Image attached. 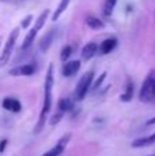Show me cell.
<instances>
[{
	"label": "cell",
	"instance_id": "cell-2",
	"mask_svg": "<svg viewBox=\"0 0 155 156\" xmlns=\"http://www.w3.org/2000/svg\"><path fill=\"white\" fill-rule=\"evenodd\" d=\"M18 36H19V27H15L13 32L10 33L8 36L7 41H5V45L2 51V55H0V67H4L11 59V55H13L14 51V47H15V43L18 40Z\"/></svg>",
	"mask_w": 155,
	"mask_h": 156
},
{
	"label": "cell",
	"instance_id": "cell-24",
	"mask_svg": "<svg viewBox=\"0 0 155 156\" xmlns=\"http://www.w3.org/2000/svg\"><path fill=\"white\" fill-rule=\"evenodd\" d=\"M7 144H8V141L5 140V138L0 141V154H3V152L5 151V147H7Z\"/></svg>",
	"mask_w": 155,
	"mask_h": 156
},
{
	"label": "cell",
	"instance_id": "cell-1",
	"mask_svg": "<svg viewBox=\"0 0 155 156\" xmlns=\"http://www.w3.org/2000/svg\"><path fill=\"white\" fill-rule=\"evenodd\" d=\"M52 88H54V65H49L47 69L45 80H44V99H43V108L40 111V116H38L37 125L34 127V133H40L43 130L44 125H45L47 114L51 111L52 107Z\"/></svg>",
	"mask_w": 155,
	"mask_h": 156
},
{
	"label": "cell",
	"instance_id": "cell-15",
	"mask_svg": "<svg viewBox=\"0 0 155 156\" xmlns=\"http://www.w3.org/2000/svg\"><path fill=\"white\" fill-rule=\"evenodd\" d=\"M133 92H135V83L132 82V81H128V83H126V89H125V92H124V93L121 94L120 99L122 100L124 103H129L132 99H133Z\"/></svg>",
	"mask_w": 155,
	"mask_h": 156
},
{
	"label": "cell",
	"instance_id": "cell-17",
	"mask_svg": "<svg viewBox=\"0 0 155 156\" xmlns=\"http://www.w3.org/2000/svg\"><path fill=\"white\" fill-rule=\"evenodd\" d=\"M87 25L93 30H99V29H103L104 27V23L99 18H96V16H88L87 18Z\"/></svg>",
	"mask_w": 155,
	"mask_h": 156
},
{
	"label": "cell",
	"instance_id": "cell-20",
	"mask_svg": "<svg viewBox=\"0 0 155 156\" xmlns=\"http://www.w3.org/2000/svg\"><path fill=\"white\" fill-rule=\"evenodd\" d=\"M71 52H73V48L70 45H65L60 51V60L62 62H67V59L71 56Z\"/></svg>",
	"mask_w": 155,
	"mask_h": 156
},
{
	"label": "cell",
	"instance_id": "cell-3",
	"mask_svg": "<svg viewBox=\"0 0 155 156\" xmlns=\"http://www.w3.org/2000/svg\"><path fill=\"white\" fill-rule=\"evenodd\" d=\"M93 77H95V73L91 70V71H87V73L78 80V82H77V85H76V90H74L76 99L78 100V101H81V100L85 99L89 88L92 86Z\"/></svg>",
	"mask_w": 155,
	"mask_h": 156
},
{
	"label": "cell",
	"instance_id": "cell-23",
	"mask_svg": "<svg viewBox=\"0 0 155 156\" xmlns=\"http://www.w3.org/2000/svg\"><path fill=\"white\" fill-rule=\"evenodd\" d=\"M32 19H33L32 15H26L23 19H22L21 27H23V29H27V27H29V25H30V22H32Z\"/></svg>",
	"mask_w": 155,
	"mask_h": 156
},
{
	"label": "cell",
	"instance_id": "cell-6",
	"mask_svg": "<svg viewBox=\"0 0 155 156\" xmlns=\"http://www.w3.org/2000/svg\"><path fill=\"white\" fill-rule=\"evenodd\" d=\"M70 141V134H65L62 138L59 140V143L56 144L55 147H52L49 151H47L45 154H43L41 156H59L65 151V147L67 145V143Z\"/></svg>",
	"mask_w": 155,
	"mask_h": 156
},
{
	"label": "cell",
	"instance_id": "cell-11",
	"mask_svg": "<svg viewBox=\"0 0 155 156\" xmlns=\"http://www.w3.org/2000/svg\"><path fill=\"white\" fill-rule=\"evenodd\" d=\"M96 52H98V45H96L95 43H88V44H85L84 48H82L81 56L84 60H89L95 56Z\"/></svg>",
	"mask_w": 155,
	"mask_h": 156
},
{
	"label": "cell",
	"instance_id": "cell-9",
	"mask_svg": "<svg viewBox=\"0 0 155 156\" xmlns=\"http://www.w3.org/2000/svg\"><path fill=\"white\" fill-rule=\"evenodd\" d=\"M118 44V40L115 37H110V38H106L100 43V45L98 47V52L100 55H107L110 54L111 51H114L115 47Z\"/></svg>",
	"mask_w": 155,
	"mask_h": 156
},
{
	"label": "cell",
	"instance_id": "cell-14",
	"mask_svg": "<svg viewBox=\"0 0 155 156\" xmlns=\"http://www.w3.org/2000/svg\"><path fill=\"white\" fill-rule=\"evenodd\" d=\"M36 36H37V30H36L34 27H32V29H30V32L25 36L23 43H22V45H21V51H26V49H29L30 47H32V44L34 43Z\"/></svg>",
	"mask_w": 155,
	"mask_h": 156
},
{
	"label": "cell",
	"instance_id": "cell-8",
	"mask_svg": "<svg viewBox=\"0 0 155 156\" xmlns=\"http://www.w3.org/2000/svg\"><path fill=\"white\" fill-rule=\"evenodd\" d=\"M80 67H81L80 60H67V62H65V65L62 67V74L65 77H73L74 74L78 73Z\"/></svg>",
	"mask_w": 155,
	"mask_h": 156
},
{
	"label": "cell",
	"instance_id": "cell-12",
	"mask_svg": "<svg viewBox=\"0 0 155 156\" xmlns=\"http://www.w3.org/2000/svg\"><path fill=\"white\" fill-rule=\"evenodd\" d=\"M73 108H74V103L71 99H69V97L59 99V101H58V111L65 114V112H70Z\"/></svg>",
	"mask_w": 155,
	"mask_h": 156
},
{
	"label": "cell",
	"instance_id": "cell-13",
	"mask_svg": "<svg viewBox=\"0 0 155 156\" xmlns=\"http://www.w3.org/2000/svg\"><path fill=\"white\" fill-rule=\"evenodd\" d=\"M54 36H55V32L54 30H49V32L40 40V51L41 52H47L49 49L52 41H54Z\"/></svg>",
	"mask_w": 155,
	"mask_h": 156
},
{
	"label": "cell",
	"instance_id": "cell-27",
	"mask_svg": "<svg viewBox=\"0 0 155 156\" xmlns=\"http://www.w3.org/2000/svg\"><path fill=\"white\" fill-rule=\"evenodd\" d=\"M0 2H7V0H0Z\"/></svg>",
	"mask_w": 155,
	"mask_h": 156
},
{
	"label": "cell",
	"instance_id": "cell-26",
	"mask_svg": "<svg viewBox=\"0 0 155 156\" xmlns=\"http://www.w3.org/2000/svg\"><path fill=\"white\" fill-rule=\"evenodd\" d=\"M154 97H155V80H154Z\"/></svg>",
	"mask_w": 155,
	"mask_h": 156
},
{
	"label": "cell",
	"instance_id": "cell-5",
	"mask_svg": "<svg viewBox=\"0 0 155 156\" xmlns=\"http://www.w3.org/2000/svg\"><path fill=\"white\" fill-rule=\"evenodd\" d=\"M36 73V66L34 65H21V66H16V67L11 69L8 71V74L13 77H29V76H33Z\"/></svg>",
	"mask_w": 155,
	"mask_h": 156
},
{
	"label": "cell",
	"instance_id": "cell-21",
	"mask_svg": "<svg viewBox=\"0 0 155 156\" xmlns=\"http://www.w3.org/2000/svg\"><path fill=\"white\" fill-rule=\"evenodd\" d=\"M63 115L65 114L63 112H60V111H58V112H55L54 115H52V118H51V121H49V123H51V126H55V125H58L60 122V119L63 118Z\"/></svg>",
	"mask_w": 155,
	"mask_h": 156
},
{
	"label": "cell",
	"instance_id": "cell-19",
	"mask_svg": "<svg viewBox=\"0 0 155 156\" xmlns=\"http://www.w3.org/2000/svg\"><path fill=\"white\" fill-rule=\"evenodd\" d=\"M115 4H117V0H106L104 7H103V14H104V15H106V16L111 15L113 11H114Z\"/></svg>",
	"mask_w": 155,
	"mask_h": 156
},
{
	"label": "cell",
	"instance_id": "cell-25",
	"mask_svg": "<svg viewBox=\"0 0 155 156\" xmlns=\"http://www.w3.org/2000/svg\"><path fill=\"white\" fill-rule=\"evenodd\" d=\"M146 125H147V126H151V125H155V116H154V118H151V119H148V121H147V123H146Z\"/></svg>",
	"mask_w": 155,
	"mask_h": 156
},
{
	"label": "cell",
	"instance_id": "cell-10",
	"mask_svg": "<svg viewBox=\"0 0 155 156\" xmlns=\"http://www.w3.org/2000/svg\"><path fill=\"white\" fill-rule=\"evenodd\" d=\"M153 144H155V133L150 136H144V137H139L132 141L133 148H146V147H150Z\"/></svg>",
	"mask_w": 155,
	"mask_h": 156
},
{
	"label": "cell",
	"instance_id": "cell-22",
	"mask_svg": "<svg viewBox=\"0 0 155 156\" xmlns=\"http://www.w3.org/2000/svg\"><path fill=\"white\" fill-rule=\"evenodd\" d=\"M106 76H107V73H102L100 74V77L98 78V80L95 81V82H92V89L93 90H96V89H99V86L103 83V81L106 80Z\"/></svg>",
	"mask_w": 155,
	"mask_h": 156
},
{
	"label": "cell",
	"instance_id": "cell-7",
	"mask_svg": "<svg viewBox=\"0 0 155 156\" xmlns=\"http://www.w3.org/2000/svg\"><path fill=\"white\" fill-rule=\"evenodd\" d=\"M2 107L13 114H18V112H21V110H22L21 101H19L18 99H14V97H4L2 101Z\"/></svg>",
	"mask_w": 155,
	"mask_h": 156
},
{
	"label": "cell",
	"instance_id": "cell-18",
	"mask_svg": "<svg viewBox=\"0 0 155 156\" xmlns=\"http://www.w3.org/2000/svg\"><path fill=\"white\" fill-rule=\"evenodd\" d=\"M48 14H49V10H45V11H43V12L40 14V16L37 18V21H36V23H34V29L37 30H41L43 29V26H44V23H45V21H47V18H48Z\"/></svg>",
	"mask_w": 155,
	"mask_h": 156
},
{
	"label": "cell",
	"instance_id": "cell-28",
	"mask_svg": "<svg viewBox=\"0 0 155 156\" xmlns=\"http://www.w3.org/2000/svg\"><path fill=\"white\" fill-rule=\"evenodd\" d=\"M154 156H155V155H154Z\"/></svg>",
	"mask_w": 155,
	"mask_h": 156
},
{
	"label": "cell",
	"instance_id": "cell-4",
	"mask_svg": "<svg viewBox=\"0 0 155 156\" xmlns=\"http://www.w3.org/2000/svg\"><path fill=\"white\" fill-rule=\"evenodd\" d=\"M154 80H155V71H150L147 77H146L144 82H143L142 88L139 92V99L143 103H148L151 100H154Z\"/></svg>",
	"mask_w": 155,
	"mask_h": 156
},
{
	"label": "cell",
	"instance_id": "cell-16",
	"mask_svg": "<svg viewBox=\"0 0 155 156\" xmlns=\"http://www.w3.org/2000/svg\"><path fill=\"white\" fill-rule=\"evenodd\" d=\"M69 4H70V0H60L59 5H58V8H56V10H55L54 15H52V21H54V22H56L58 19L60 18V15H62V14L65 12L66 10H67Z\"/></svg>",
	"mask_w": 155,
	"mask_h": 156
}]
</instances>
